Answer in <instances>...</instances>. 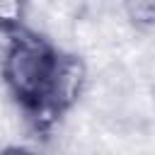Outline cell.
<instances>
[{"label":"cell","mask_w":155,"mask_h":155,"mask_svg":"<svg viewBox=\"0 0 155 155\" xmlns=\"http://www.w3.org/2000/svg\"><path fill=\"white\" fill-rule=\"evenodd\" d=\"M53 53L36 36L15 39L2 58V78L7 87L24 102H41L48 73L53 68Z\"/></svg>","instance_id":"cell-1"},{"label":"cell","mask_w":155,"mask_h":155,"mask_svg":"<svg viewBox=\"0 0 155 155\" xmlns=\"http://www.w3.org/2000/svg\"><path fill=\"white\" fill-rule=\"evenodd\" d=\"M82 82H85V68L80 61L56 58L41 94V104H48L51 109H65L78 99Z\"/></svg>","instance_id":"cell-2"},{"label":"cell","mask_w":155,"mask_h":155,"mask_svg":"<svg viewBox=\"0 0 155 155\" xmlns=\"http://www.w3.org/2000/svg\"><path fill=\"white\" fill-rule=\"evenodd\" d=\"M124 12L140 31H150L155 24V0H124Z\"/></svg>","instance_id":"cell-3"},{"label":"cell","mask_w":155,"mask_h":155,"mask_svg":"<svg viewBox=\"0 0 155 155\" xmlns=\"http://www.w3.org/2000/svg\"><path fill=\"white\" fill-rule=\"evenodd\" d=\"M27 0H0V27H12L24 17Z\"/></svg>","instance_id":"cell-4"},{"label":"cell","mask_w":155,"mask_h":155,"mask_svg":"<svg viewBox=\"0 0 155 155\" xmlns=\"http://www.w3.org/2000/svg\"><path fill=\"white\" fill-rule=\"evenodd\" d=\"M2 155H36V153H31V150H22V148H10V150H5Z\"/></svg>","instance_id":"cell-5"}]
</instances>
